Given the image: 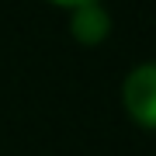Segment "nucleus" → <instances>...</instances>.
<instances>
[{"label": "nucleus", "instance_id": "1", "mask_svg": "<svg viewBox=\"0 0 156 156\" xmlns=\"http://www.w3.org/2000/svg\"><path fill=\"white\" fill-rule=\"evenodd\" d=\"M125 108L142 125H156V62H142L125 76Z\"/></svg>", "mask_w": 156, "mask_h": 156}, {"label": "nucleus", "instance_id": "2", "mask_svg": "<svg viewBox=\"0 0 156 156\" xmlns=\"http://www.w3.org/2000/svg\"><path fill=\"white\" fill-rule=\"evenodd\" d=\"M69 28H73V35H76L80 42L94 45V42H101V38L108 35L111 17H108V11H104L101 4H83V7H76V11H73Z\"/></svg>", "mask_w": 156, "mask_h": 156}, {"label": "nucleus", "instance_id": "3", "mask_svg": "<svg viewBox=\"0 0 156 156\" xmlns=\"http://www.w3.org/2000/svg\"><path fill=\"white\" fill-rule=\"evenodd\" d=\"M59 4H73V7H83V4H97V0H59Z\"/></svg>", "mask_w": 156, "mask_h": 156}]
</instances>
